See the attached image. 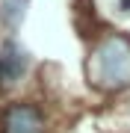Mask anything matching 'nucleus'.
<instances>
[{"mask_svg":"<svg viewBox=\"0 0 130 133\" xmlns=\"http://www.w3.org/2000/svg\"><path fill=\"white\" fill-rule=\"evenodd\" d=\"M89 80L104 92L130 86V38L112 33L95 44L89 56Z\"/></svg>","mask_w":130,"mask_h":133,"instance_id":"obj_1","label":"nucleus"},{"mask_svg":"<svg viewBox=\"0 0 130 133\" xmlns=\"http://www.w3.org/2000/svg\"><path fill=\"white\" fill-rule=\"evenodd\" d=\"M27 65H30L27 50L21 48V44H15V42H6L3 50H0V89L15 86L21 77H24Z\"/></svg>","mask_w":130,"mask_h":133,"instance_id":"obj_2","label":"nucleus"},{"mask_svg":"<svg viewBox=\"0 0 130 133\" xmlns=\"http://www.w3.org/2000/svg\"><path fill=\"white\" fill-rule=\"evenodd\" d=\"M3 133H44V118L33 104H15L6 109Z\"/></svg>","mask_w":130,"mask_h":133,"instance_id":"obj_3","label":"nucleus"},{"mask_svg":"<svg viewBox=\"0 0 130 133\" xmlns=\"http://www.w3.org/2000/svg\"><path fill=\"white\" fill-rule=\"evenodd\" d=\"M27 6L30 0H0V21L9 30H18L21 21L27 18Z\"/></svg>","mask_w":130,"mask_h":133,"instance_id":"obj_4","label":"nucleus"},{"mask_svg":"<svg viewBox=\"0 0 130 133\" xmlns=\"http://www.w3.org/2000/svg\"><path fill=\"white\" fill-rule=\"evenodd\" d=\"M121 6H124V9H127V12H130V0H121Z\"/></svg>","mask_w":130,"mask_h":133,"instance_id":"obj_5","label":"nucleus"}]
</instances>
